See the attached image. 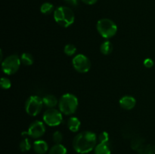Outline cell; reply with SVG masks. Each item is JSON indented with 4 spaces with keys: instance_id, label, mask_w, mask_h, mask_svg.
I'll use <instances>...</instances> for the list:
<instances>
[{
    "instance_id": "6da1fadb",
    "label": "cell",
    "mask_w": 155,
    "mask_h": 154,
    "mask_svg": "<svg viewBox=\"0 0 155 154\" xmlns=\"http://www.w3.org/2000/svg\"><path fill=\"white\" fill-rule=\"evenodd\" d=\"M97 145L96 134L91 131H85L79 133L73 140L74 150L80 154H86L91 152Z\"/></svg>"
},
{
    "instance_id": "7a4b0ae2",
    "label": "cell",
    "mask_w": 155,
    "mask_h": 154,
    "mask_svg": "<svg viewBox=\"0 0 155 154\" xmlns=\"http://www.w3.org/2000/svg\"><path fill=\"white\" fill-rule=\"evenodd\" d=\"M54 14V20L62 27H69L75 21V15L72 9L67 6H59L56 8Z\"/></svg>"
},
{
    "instance_id": "3957f363",
    "label": "cell",
    "mask_w": 155,
    "mask_h": 154,
    "mask_svg": "<svg viewBox=\"0 0 155 154\" xmlns=\"http://www.w3.org/2000/svg\"><path fill=\"white\" fill-rule=\"evenodd\" d=\"M78 104V99L75 95L71 93L64 94L59 99V110L63 114L71 116L77 111Z\"/></svg>"
},
{
    "instance_id": "277c9868",
    "label": "cell",
    "mask_w": 155,
    "mask_h": 154,
    "mask_svg": "<svg viewBox=\"0 0 155 154\" xmlns=\"http://www.w3.org/2000/svg\"><path fill=\"white\" fill-rule=\"evenodd\" d=\"M96 28L101 37L110 39L116 35L117 26L112 20L109 18H102L97 22Z\"/></svg>"
},
{
    "instance_id": "5b68a950",
    "label": "cell",
    "mask_w": 155,
    "mask_h": 154,
    "mask_svg": "<svg viewBox=\"0 0 155 154\" xmlns=\"http://www.w3.org/2000/svg\"><path fill=\"white\" fill-rule=\"evenodd\" d=\"M21 64V57L17 54H12L2 60V69L7 75H13L18 72Z\"/></svg>"
},
{
    "instance_id": "8992f818",
    "label": "cell",
    "mask_w": 155,
    "mask_h": 154,
    "mask_svg": "<svg viewBox=\"0 0 155 154\" xmlns=\"http://www.w3.org/2000/svg\"><path fill=\"white\" fill-rule=\"evenodd\" d=\"M43 106V101L42 98L36 95L29 97L25 103V110L28 115L31 116H37L40 113Z\"/></svg>"
},
{
    "instance_id": "52a82bcc",
    "label": "cell",
    "mask_w": 155,
    "mask_h": 154,
    "mask_svg": "<svg viewBox=\"0 0 155 154\" xmlns=\"http://www.w3.org/2000/svg\"><path fill=\"white\" fill-rule=\"evenodd\" d=\"M42 119H43L44 123L50 127L58 126L63 122L62 113L55 108L48 109L44 113Z\"/></svg>"
},
{
    "instance_id": "ba28073f",
    "label": "cell",
    "mask_w": 155,
    "mask_h": 154,
    "mask_svg": "<svg viewBox=\"0 0 155 154\" xmlns=\"http://www.w3.org/2000/svg\"><path fill=\"white\" fill-rule=\"evenodd\" d=\"M72 64L75 70L80 73L89 72L91 68V61L83 54H77L72 60Z\"/></svg>"
},
{
    "instance_id": "9c48e42d",
    "label": "cell",
    "mask_w": 155,
    "mask_h": 154,
    "mask_svg": "<svg viewBox=\"0 0 155 154\" xmlns=\"http://www.w3.org/2000/svg\"><path fill=\"white\" fill-rule=\"evenodd\" d=\"M45 132V125L44 122L39 120H36L32 122L29 126L28 129L22 134L28 135L33 139H38L42 137Z\"/></svg>"
},
{
    "instance_id": "30bf717a",
    "label": "cell",
    "mask_w": 155,
    "mask_h": 154,
    "mask_svg": "<svg viewBox=\"0 0 155 154\" xmlns=\"http://www.w3.org/2000/svg\"><path fill=\"white\" fill-rule=\"evenodd\" d=\"M120 106L121 108L126 110H130L135 107L136 104V98L130 95H125L121 98L119 101Z\"/></svg>"
},
{
    "instance_id": "8fae6325",
    "label": "cell",
    "mask_w": 155,
    "mask_h": 154,
    "mask_svg": "<svg viewBox=\"0 0 155 154\" xmlns=\"http://www.w3.org/2000/svg\"><path fill=\"white\" fill-rule=\"evenodd\" d=\"M33 149L37 154H45L48 149V145L43 140H37L33 143Z\"/></svg>"
},
{
    "instance_id": "7c38bea8",
    "label": "cell",
    "mask_w": 155,
    "mask_h": 154,
    "mask_svg": "<svg viewBox=\"0 0 155 154\" xmlns=\"http://www.w3.org/2000/svg\"><path fill=\"white\" fill-rule=\"evenodd\" d=\"M43 104L48 109L54 108L57 105H58V100L53 95H47L42 98Z\"/></svg>"
},
{
    "instance_id": "4fadbf2b",
    "label": "cell",
    "mask_w": 155,
    "mask_h": 154,
    "mask_svg": "<svg viewBox=\"0 0 155 154\" xmlns=\"http://www.w3.org/2000/svg\"><path fill=\"white\" fill-rule=\"evenodd\" d=\"M67 125H68V128H69L70 131L72 132H77L80 128L81 122L78 118L72 116L68 120Z\"/></svg>"
},
{
    "instance_id": "5bb4252c",
    "label": "cell",
    "mask_w": 155,
    "mask_h": 154,
    "mask_svg": "<svg viewBox=\"0 0 155 154\" xmlns=\"http://www.w3.org/2000/svg\"><path fill=\"white\" fill-rule=\"evenodd\" d=\"M95 154H110V149L108 143H99L94 149Z\"/></svg>"
},
{
    "instance_id": "9a60e30c",
    "label": "cell",
    "mask_w": 155,
    "mask_h": 154,
    "mask_svg": "<svg viewBox=\"0 0 155 154\" xmlns=\"http://www.w3.org/2000/svg\"><path fill=\"white\" fill-rule=\"evenodd\" d=\"M100 51L104 55H109L113 51V45L110 41L102 42L100 46Z\"/></svg>"
},
{
    "instance_id": "2e32d148",
    "label": "cell",
    "mask_w": 155,
    "mask_h": 154,
    "mask_svg": "<svg viewBox=\"0 0 155 154\" xmlns=\"http://www.w3.org/2000/svg\"><path fill=\"white\" fill-rule=\"evenodd\" d=\"M48 154H68V150L66 147L61 143L60 144H54L49 149Z\"/></svg>"
},
{
    "instance_id": "e0dca14e",
    "label": "cell",
    "mask_w": 155,
    "mask_h": 154,
    "mask_svg": "<svg viewBox=\"0 0 155 154\" xmlns=\"http://www.w3.org/2000/svg\"><path fill=\"white\" fill-rule=\"evenodd\" d=\"M21 61L25 66H31L33 63V57L30 53H23L21 56Z\"/></svg>"
},
{
    "instance_id": "ac0fdd59",
    "label": "cell",
    "mask_w": 155,
    "mask_h": 154,
    "mask_svg": "<svg viewBox=\"0 0 155 154\" xmlns=\"http://www.w3.org/2000/svg\"><path fill=\"white\" fill-rule=\"evenodd\" d=\"M54 7L51 3L45 2L40 6V11L43 14H50L54 11Z\"/></svg>"
},
{
    "instance_id": "d6986e66",
    "label": "cell",
    "mask_w": 155,
    "mask_h": 154,
    "mask_svg": "<svg viewBox=\"0 0 155 154\" xmlns=\"http://www.w3.org/2000/svg\"><path fill=\"white\" fill-rule=\"evenodd\" d=\"M19 148L22 152H27L31 148V143H30V140L27 137L23 139L19 144Z\"/></svg>"
},
{
    "instance_id": "ffe728a7",
    "label": "cell",
    "mask_w": 155,
    "mask_h": 154,
    "mask_svg": "<svg viewBox=\"0 0 155 154\" xmlns=\"http://www.w3.org/2000/svg\"><path fill=\"white\" fill-rule=\"evenodd\" d=\"M64 52L66 55L68 56H73L75 54V53L77 52V48L73 44H68L64 46Z\"/></svg>"
},
{
    "instance_id": "44dd1931",
    "label": "cell",
    "mask_w": 155,
    "mask_h": 154,
    "mask_svg": "<svg viewBox=\"0 0 155 154\" xmlns=\"http://www.w3.org/2000/svg\"><path fill=\"white\" fill-rule=\"evenodd\" d=\"M52 140L55 144H60L63 140V134L61 131H56L52 134Z\"/></svg>"
},
{
    "instance_id": "7402d4cb",
    "label": "cell",
    "mask_w": 155,
    "mask_h": 154,
    "mask_svg": "<svg viewBox=\"0 0 155 154\" xmlns=\"http://www.w3.org/2000/svg\"><path fill=\"white\" fill-rule=\"evenodd\" d=\"M0 85H1L2 88L7 90V89L10 88L11 86H12V82L9 79L6 78V77H2L1 79V81H0Z\"/></svg>"
},
{
    "instance_id": "603a6c76",
    "label": "cell",
    "mask_w": 155,
    "mask_h": 154,
    "mask_svg": "<svg viewBox=\"0 0 155 154\" xmlns=\"http://www.w3.org/2000/svg\"><path fill=\"white\" fill-rule=\"evenodd\" d=\"M98 141L99 143H107L109 141V134L107 131H102L98 135Z\"/></svg>"
},
{
    "instance_id": "cb8c5ba5",
    "label": "cell",
    "mask_w": 155,
    "mask_h": 154,
    "mask_svg": "<svg viewBox=\"0 0 155 154\" xmlns=\"http://www.w3.org/2000/svg\"><path fill=\"white\" fill-rule=\"evenodd\" d=\"M144 66L147 68H151L154 66V60L151 58H147L143 62Z\"/></svg>"
},
{
    "instance_id": "d4e9b609",
    "label": "cell",
    "mask_w": 155,
    "mask_h": 154,
    "mask_svg": "<svg viewBox=\"0 0 155 154\" xmlns=\"http://www.w3.org/2000/svg\"><path fill=\"white\" fill-rule=\"evenodd\" d=\"M83 3L86 5H94L95 3H96L98 2V0H81Z\"/></svg>"
},
{
    "instance_id": "484cf974",
    "label": "cell",
    "mask_w": 155,
    "mask_h": 154,
    "mask_svg": "<svg viewBox=\"0 0 155 154\" xmlns=\"http://www.w3.org/2000/svg\"><path fill=\"white\" fill-rule=\"evenodd\" d=\"M67 2L73 6H77L79 3V0H68Z\"/></svg>"
},
{
    "instance_id": "4316f807",
    "label": "cell",
    "mask_w": 155,
    "mask_h": 154,
    "mask_svg": "<svg viewBox=\"0 0 155 154\" xmlns=\"http://www.w3.org/2000/svg\"><path fill=\"white\" fill-rule=\"evenodd\" d=\"M64 1H65V2H68V0H64Z\"/></svg>"
}]
</instances>
